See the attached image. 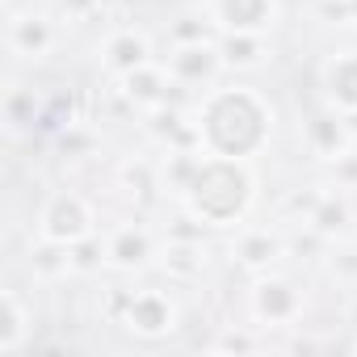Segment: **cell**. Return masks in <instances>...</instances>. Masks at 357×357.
<instances>
[{"label":"cell","instance_id":"obj_1","mask_svg":"<svg viewBox=\"0 0 357 357\" xmlns=\"http://www.w3.org/2000/svg\"><path fill=\"white\" fill-rule=\"evenodd\" d=\"M38 231H43V240L76 244V240L93 236V206H89L80 194H55V198L43 206Z\"/></svg>","mask_w":357,"mask_h":357},{"label":"cell","instance_id":"obj_2","mask_svg":"<svg viewBox=\"0 0 357 357\" xmlns=\"http://www.w3.org/2000/svg\"><path fill=\"white\" fill-rule=\"evenodd\" d=\"M5 38H9V51L17 59H47L55 51V43H59V26L47 13H34L30 9V13H13L9 17Z\"/></svg>","mask_w":357,"mask_h":357},{"label":"cell","instance_id":"obj_3","mask_svg":"<svg viewBox=\"0 0 357 357\" xmlns=\"http://www.w3.org/2000/svg\"><path fill=\"white\" fill-rule=\"evenodd\" d=\"M252 311L261 324H273V328H286L303 315V290L286 278H261L252 286Z\"/></svg>","mask_w":357,"mask_h":357},{"label":"cell","instance_id":"obj_4","mask_svg":"<svg viewBox=\"0 0 357 357\" xmlns=\"http://www.w3.org/2000/svg\"><path fill=\"white\" fill-rule=\"evenodd\" d=\"M122 324L130 332H139V336H164L176 324V307H172V298L164 290H151V286L147 290H130V303H126Z\"/></svg>","mask_w":357,"mask_h":357},{"label":"cell","instance_id":"obj_5","mask_svg":"<svg viewBox=\"0 0 357 357\" xmlns=\"http://www.w3.org/2000/svg\"><path fill=\"white\" fill-rule=\"evenodd\" d=\"M223 68V55H219V43H185V47H172L168 55V72L176 84H211L215 72Z\"/></svg>","mask_w":357,"mask_h":357},{"label":"cell","instance_id":"obj_6","mask_svg":"<svg viewBox=\"0 0 357 357\" xmlns=\"http://www.w3.org/2000/svg\"><path fill=\"white\" fill-rule=\"evenodd\" d=\"M143 63H151V43H147V34L143 30H114L109 38H105V47H101V68L109 72V76H130L135 68H143Z\"/></svg>","mask_w":357,"mask_h":357},{"label":"cell","instance_id":"obj_7","mask_svg":"<svg viewBox=\"0 0 357 357\" xmlns=\"http://www.w3.org/2000/svg\"><path fill=\"white\" fill-rule=\"evenodd\" d=\"M172 89H176V80H172V72L160 68V63H143V68H135L130 76H122V97H126L130 105H139V109H155V105L172 101Z\"/></svg>","mask_w":357,"mask_h":357},{"label":"cell","instance_id":"obj_8","mask_svg":"<svg viewBox=\"0 0 357 357\" xmlns=\"http://www.w3.org/2000/svg\"><path fill=\"white\" fill-rule=\"evenodd\" d=\"M353 130H349V122H344V114L336 118V114H315L311 122H307V147H311V155H319V160H340L349 147H353Z\"/></svg>","mask_w":357,"mask_h":357},{"label":"cell","instance_id":"obj_9","mask_svg":"<svg viewBox=\"0 0 357 357\" xmlns=\"http://www.w3.org/2000/svg\"><path fill=\"white\" fill-rule=\"evenodd\" d=\"M109 265L114 269H143L151 257H155V236L147 231V227H139V223H130V227H118L109 240Z\"/></svg>","mask_w":357,"mask_h":357},{"label":"cell","instance_id":"obj_10","mask_svg":"<svg viewBox=\"0 0 357 357\" xmlns=\"http://www.w3.org/2000/svg\"><path fill=\"white\" fill-rule=\"evenodd\" d=\"M278 257H286V236L269 227H252L236 240V261L244 269H269Z\"/></svg>","mask_w":357,"mask_h":357},{"label":"cell","instance_id":"obj_11","mask_svg":"<svg viewBox=\"0 0 357 357\" xmlns=\"http://www.w3.org/2000/svg\"><path fill=\"white\" fill-rule=\"evenodd\" d=\"M202 168H206V160H202L198 147H168V155H164V164H160V181H164V190H172V194H190Z\"/></svg>","mask_w":357,"mask_h":357},{"label":"cell","instance_id":"obj_12","mask_svg":"<svg viewBox=\"0 0 357 357\" xmlns=\"http://www.w3.org/2000/svg\"><path fill=\"white\" fill-rule=\"evenodd\" d=\"M324 89H328V101L340 105V114L357 109V51H344L324 68Z\"/></svg>","mask_w":357,"mask_h":357},{"label":"cell","instance_id":"obj_13","mask_svg":"<svg viewBox=\"0 0 357 357\" xmlns=\"http://www.w3.org/2000/svg\"><path fill=\"white\" fill-rule=\"evenodd\" d=\"M211 13L227 30H265L273 22V0H215Z\"/></svg>","mask_w":357,"mask_h":357},{"label":"cell","instance_id":"obj_14","mask_svg":"<svg viewBox=\"0 0 357 357\" xmlns=\"http://www.w3.org/2000/svg\"><path fill=\"white\" fill-rule=\"evenodd\" d=\"M223 68H257L265 59V34L261 30H227L219 38Z\"/></svg>","mask_w":357,"mask_h":357},{"label":"cell","instance_id":"obj_15","mask_svg":"<svg viewBox=\"0 0 357 357\" xmlns=\"http://www.w3.org/2000/svg\"><path fill=\"white\" fill-rule=\"evenodd\" d=\"M349 223H353V206H349L344 194H324V198L315 202L311 219H307V227H315L324 240H340V236L349 231Z\"/></svg>","mask_w":357,"mask_h":357},{"label":"cell","instance_id":"obj_16","mask_svg":"<svg viewBox=\"0 0 357 357\" xmlns=\"http://www.w3.org/2000/svg\"><path fill=\"white\" fill-rule=\"evenodd\" d=\"M30 269H34L38 278H47V282H59V278L76 273V265H72V244L38 240V244L30 248Z\"/></svg>","mask_w":357,"mask_h":357},{"label":"cell","instance_id":"obj_17","mask_svg":"<svg viewBox=\"0 0 357 357\" xmlns=\"http://www.w3.org/2000/svg\"><path fill=\"white\" fill-rule=\"evenodd\" d=\"M30 336V311L17 290H5V324H0V353H17Z\"/></svg>","mask_w":357,"mask_h":357},{"label":"cell","instance_id":"obj_18","mask_svg":"<svg viewBox=\"0 0 357 357\" xmlns=\"http://www.w3.org/2000/svg\"><path fill=\"white\" fill-rule=\"evenodd\" d=\"M164 269L172 278H198L206 269V248L202 240H168L164 248Z\"/></svg>","mask_w":357,"mask_h":357},{"label":"cell","instance_id":"obj_19","mask_svg":"<svg viewBox=\"0 0 357 357\" xmlns=\"http://www.w3.org/2000/svg\"><path fill=\"white\" fill-rule=\"evenodd\" d=\"M122 185H130V194H139L143 202H151L155 190H164L160 168L147 164V160H130V164H122Z\"/></svg>","mask_w":357,"mask_h":357},{"label":"cell","instance_id":"obj_20","mask_svg":"<svg viewBox=\"0 0 357 357\" xmlns=\"http://www.w3.org/2000/svg\"><path fill=\"white\" fill-rule=\"evenodd\" d=\"M72 265H76V273H93V269L109 265V244H101L97 236L76 240V244H72Z\"/></svg>","mask_w":357,"mask_h":357},{"label":"cell","instance_id":"obj_21","mask_svg":"<svg viewBox=\"0 0 357 357\" xmlns=\"http://www.w3.org/2000/svg\"><path fill=\"white\" fill-rule=\"evenodd\" d=\"M172 43H176V47H185V43H215V38H211V22H206V17H194V13L176 17V22H172Z\"/></svg>","mask_w":357,"mask_h":357},{"label":"cell","instance_id":"obj_22","mask_svg":"<svg viewBox=\"0 0 357 357\" xmlns=\"http://www.w3.org/2000/svg\"><path fill=\"white\" fill-rule=\"evenodd\" d=\"M55 9L72 22H89L97 9H101V0H55Z\"/></svg>","mask_w":357,"mask_h":357},{"label":"cell","instance_id":"obj_23","mask_svg":"<svg viewBox=\"0 0 357 357\" xmlns=\"http://www.w3.org/2000/svg\"><path fill=\"white\" fill-rule=\"evenodd\" d=\"M332 172H336V185H340V190L357 185V155H353V151H344L340 160H332Z\"/></svg>","mask_w":357,"mask_h":357},{"label":"cell","instance_id":"obj_24","mask_svg":"<svg viewBox=\"0 0 357 357\" xmlns=\"http://www.w3.org/2000/svg\"><path fill=\"white\" fill-rule=\"evenodd\" d=\"M319 198H324V190H303V194H294V198L286 202V215H303V219H311V211H315Z\"/></svg>","mask_w":357,"mask_h":357},{"label":"cell","instance_id":"obj_25","mask_svg":"<svg viewBox=\"0 0 357 357\" xmlns=\"http://www.w3.org/2000/svg\"><path fill=\"white\" fill-rule=\"evenodd\" d=\"M319 17L349 26V22H353V9H349V0H319Z\"/></svg>","mask_w":357,"mask_h":357},{"label":"cell","instance_id":"obj_26","mask_svg":"<svg viewBox=\"0 0 357 357\" xmlns=\"http://www.w3.org/2000/svg\"><path fill=\"white\" fill-rule=\"evenodd\" d=\"M332 273L344 282H357V248H344L340 257H332Z\"/></svg>","mask_w":357,"mask_h":357},{"label":"cell","instance_id":"obj_27","mask_svg":"<svg viewBox=\"0 0 357 357\" xmlns=\"http://www.w3.org/2000/svg\"><path fill=\"white\" fill-rule=\"evenodd\" d=\"M215 349H223V353H248V349H252V336H244V332H227Z\"/></svg>","mask_w":357,"mask_h":357},{"label":"cell","instance_id":"obj_28","mask_svg":"<svg viewBox=\"0 0 357 357\" xmlns=\"http://www.w3.org/2000/svg\"><path fill=\"white\" fill-rule=\"evenodd\" d=\"M176 227H168V240H202V227H190L194 219H172Z\"/></svg>","mask_w":357,"mask_h":357},{"label":"cell","instance_id":"obj_29","mask_svg":"<svg viewBox=\"0 0 357 357\" xmlns=\"http://www.w3.org/2000/svg\"><path fill=\"white\" fill-rule=\"evenodd\" d=\"M349 324H353V328H357V303H353V307H349Z\"/></svg>","mask_w":357,"mask_h":357},{"label":"cell","instance_id":"obj_30","mask_svg":"<svg viewBox=\"0 0 357 357\" xmlns=\"http://www.w3.org/2000/svg\"><path fill=\"white\" fill-rule=\"evenodd\" d=\"M349 9H353V22H357V0H349Z\"/></svg>","mask_w":357,"mask_h":357},{"label":"cell","instance_id":"obj_31","mask_svg":"<svg viewBox=\"0 0 357 357\" xmlns=\"http://www.w3.org/2000/svg\"><path fill=\"white\" fill-rule=\"evenodd\" d=\"M353 349H357V344H353Z\"/></svg>","mask_w":357,"mask_h":357}]
</instances>
